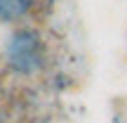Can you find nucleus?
<instances>
[{
  "mask_svg": "<svg viewBox=\"0 0 127 123\" xmlns=\"http://www.w3.org/2000/svg\"><path fill=\"white\" fill-rule=\"evenodd\" d=\"M33 0H0V21L5 19H14L21 12H26V7Z\"/></svg>",
  "mask_w": 127,
  "mask_h": 123,
  "instance_id": "nucleus-1",
  "label": "nucleus"
}]
</instances>
